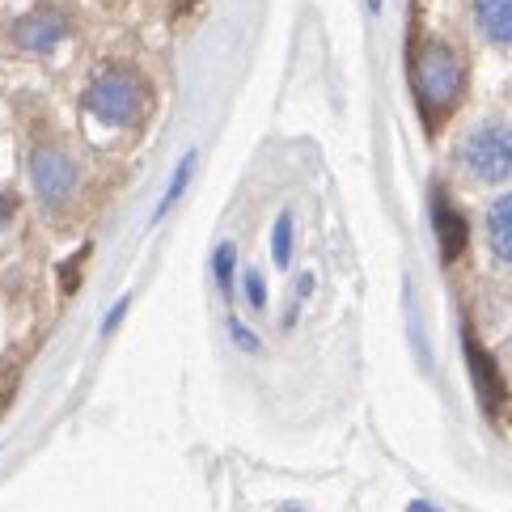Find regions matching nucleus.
Listing matches in <instances>:
<instances>
[{"label": "nucleus", "instance_id": "obj_1", "mask_svg": "<svg viewBox=\"0 0 512 512\" xmlns=\"http://www.w3.org/2000/svg\"><path fill=\"white\" fill-rule=\"evenodd\" d=\"M411 85L419 111H424V123L436 132L457 111V102L466 98V64L449 43L424 39L411 60Z\"/></svg>", "mask_w": 512, "mask_h": 512}, {"label": "nucleus", "instance_id": "obj_2", "mask_svg": "<svg viewBox=\"0 0 512 512\" xmlns=\"http://www.w3.org/2000/svg\"><path fill=\"white\" fill-rule=\"evenodd\" d=\"M153 106V94L132 68H102L85 94L89 119L106 127H140Z\"/></svg>", "mask_w": 512, "mask_h": 512}, {"label": "nucleus", "instance_id": "obj_3", "mask_svg": "<svg viewBox=\"0 0 512 512\" xmlns=\"http://www.w3.org/2000/svg\"><path fill=\"white\" fill-rule=\"evenodd\" d=\"M30 178H34V191L47 208H64L68 195L77 191V161H72L64 149L56 144H39V149L30 153Z\"/></svg>", "mask_w": 512, "mask_h": 512}, {"label": "nucleus", "instance_id": "obj_4", "mask_svg": "<svg viewBox=\"0 0 512 512\" xmlns=\"http://www.w3.org/2000/svg\"><path fill=\"white\" fill-rule=\"evenodd\" d=\"M466 166L483 182H508L512 174V140L504 123H483L479 132L466 140Z\"/></svg>", "mask_w": 512, "mask_h": 512}, {"label": "nucleus", "instance_id": "obj_5", "mask_svg": "<svg viewBox=\"0 0 512 512\" xmlns=\"http://www.w3.org/2000/svg\"><path fill=\"white\" fill-rule=\"evenodd\" d=\"M432 229H436V242H441V259L457 263L470 246V225H466V212L453 204L445 187L432 191Z\"/></svg>", "mask_w": 512, "mask_h": 512}, {"label": "nucleus", "instance_id": "obj_6", "mask_svg": "<svg viewBox=\"0 0 512 512\" xmlns=\"http://www.w3.org/2000/svg\"><path fill=\"white\" fill-rule=\"evenodd\" d=\"M64 39H68V17L56 9H34L13 26V43L22 51H34V56L56 51Z\"/></svg>", "mask_w": 512, "mask_h": 512}, {"label": "nucleus", "instance_id": "obj_7", "mask_svg": "<svg viewBox=\"0 0 512 512\" xmlns=\"http://www.w3.org/2000/svg\"><path fill=\"white\" fill-rule=\"evenodd\" d=\"M466 356H470V373H474V386H479V398L483 407L496 415L504 411V377L496 369V360H491L479 343H474V335H466Z\"/></svg>", "mask_w": 512, "mask_h": 512}, {"label": "nucleus", "instance_id": "obj_8", "mask_svg": "<svg viewBox=\"0 0 512 512\" xmlns=\"http://www.w3.org/2000/svg\"><path fill=\"white\" fill-rule=\"evenodd\" d=\"M474 26L491 43L508 51L512 43V0H474Z\"/></svg>", "mask_w": 512, "mask_h": 512}, {"label": "nucleus", "instance_id": "obj_9", "mask_svg": "<svg viewBox=\"0 0 512 512\" xmlns=\"http://www.w3.org/2000/svg\"><path fill=\"white\" fill-rule=\"evenodd\" d=\"M487 233H491V250H496V259L508 267L512 263V199L500 195L496 204L487 208Z\"/></svg>", "mask_w": 512, "mask_h": 512}, {"label": "nucleus", "instance_id": "obj_10", "mask_svg": "<svg viewBox=\"0 0 512 512\" xmlns=\"http://www.w3.org/2000/svg\"><path fill=\"white\" fill-rule=\"evenodd\" d=\"M191 174H195V153H182V161L174 166V174H170V187H166V195L157 199V208H153V221H161L178 199H182V191H187V182H191Z\"/></svg>", "mask_w": 512, "mask_h": 512}, {"label": "nucleus", "instance_id": "obj_11", "mask_svg": "<svg viewBox=\"0 0 512 512\" xmlns=\"http://www.w3.org/2000/svg\"><path fill=\"white\" fill-rule=\"evenodd\" d=\"M212 276H216V288L225 292V301H233L237 292V246L233 242H221L212 254Z\"/></svg>", "mask_w": 512, "mask_h": 512}, {"label": "nucleus", "instance_id": "obj_12", "mask_svg": "<svg viewBox=\"0 0 512 512\" xmlns=\"http://www.w3.org/2000/svg\"><path fill=\"white\" fill-rule=\"evenodd\" d=\"M271 263L280 271L292 267V212L276 216V229H271Z\"/></svg>", "mask_w": 512, "mask_h": 512}, {"label": "nucleus", "instance_id": "obj_13", "mask_svg": "<svg viewBox=\"0 0 512 512\" xmlns=\"http://www.w3.org/2000/svg\"><path fill=\"white\" fill-rule=\"evenodd\" d=\"M242 284H246V301H250V309H254V314H263V309H267V280H263V271H259V267H250L246 276H242Z\"/></svg>", "mask_w": 512, "mask_h": 512}, {"label": "nucleus", "instance_id": "obj_14", "mask_svg": "<svg viewBox=\"0 0 512 512\" xmlns=\"http://www.w3.org/2000/svg\"><path fill=\"white\" fill-rule=\"evenodd\" d=\"M229 335H233V343L242 347V352H259V347H263V339H259V335H250L237 318H229Z\"/></svg>", "mask_w": 512, "mask_h": 512}, {"label": "nucleus", "instance_id": "obj_15", "mask_svg": "<svg viewBox=\"0 0 512 512\" xmlns=\"http://www.w3.org/2000/svg\"><path fill=\"white\" fill-rule=\"evenodd\" d=\"M127 305H132V297H123V301L111 305V314H106V322H102V335H115V326L127 318Z\"/></svg>", "mask_w": 512, "mask_h": 512}, {"label": "nucleus", "instance_id": "obj_16", "mask_svg": "<svg viewBox=\"0 0 512 512\" xmlns=\"http://www.w3.org/2000/svg\"><path fill=\"white\" fill-rule=\"evenodd\" d=\"M407 512H441V508L428 504V500H411V504H407Z\"/></svg>", "mask_w": 512, "mask_h": 512}, {"label": "nucleus", "instance_id": "obj_17", "mask_svg": "<svg viewBox=\"0 0 512 512\" xmlns=\"http://www.w3.org/2000/svg\"><path fill=\"white\" fill-rule=\"evenodd\" d=\"M297 292H301V297H309V292H314V276H301V288Z\"/></svg>", "mask_w": 512, "mask_h": 512}, {"label": "nucleus", "instance_id": "obj_18", "mask_svg": "<svg viewBox=\"0 0 512 512\" xmlns=\"http://www.w3.org/2000/svg\"><path fill=\"white\" fill-rule=\"evenodd\" d=\"M195 5H199V0H174V9H178V13H187V9H195Z\"/></svg>", "mask_w": 512, "mask_h": 512}, {"label": "nucleus", "instance_id": "obj_19", "mask_svg": "<svg viewBox=\"0 0 512 512\" xmlns=\"http://www.w3.org/2000/svg\"><path fill=\"white\" fill-rule=\"evenodd\" d=\"M364 5H369V13H381V5H386V0H364Z\"/></svg>", "mask_w": 512, "mask_h": 512}, {"label": "nucleus", "instance_id": "obj_20", "mask_svg": "<svg viewBox=\"0 0 512 512\" xmlns=\"http://www.w3.org/2000/svg\"><path fill=\"white\" fill-rule=\"evenodd\" d=\"M280 512H305V508H297V504H292V508H280Z\"/></svg>", "mask_w": 512, "mask_h": 512}]
</instances>
